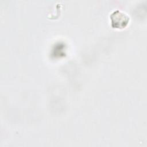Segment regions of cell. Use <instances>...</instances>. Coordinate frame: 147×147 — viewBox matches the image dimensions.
<instances>
[{
    "instance_id": "obj_1",
    "label": "cell",
    "mask_w": 147,
    "mask_h": 147,
    "mask_svg": "<svg viewBox=\"0 0 147 147\" xmlns=\"http://www.w3.org/2000/svg\"><path fill=\"white\" fill-rule=\"evenodd\" d=\"M111 24L113 28L116 29H123L125 28L129 23V16L123 11L116 10L110 16Z\"/></svg>"
}]
</instances>
